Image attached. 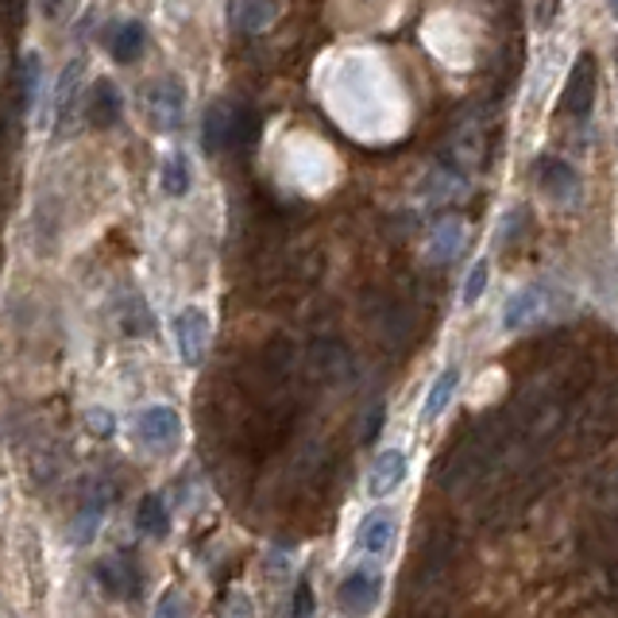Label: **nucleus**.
<instances>
[{"instance_id": "1", "label": "nucleus", "mask_w": 618, "mask_h": 618, "mask_svg": "<svg viewBox=\"0 0 618 618\" xmlns=\"http://www.w3.org/2000/svg\"><path fill=\"white\" fill-rule=\"evenodd\" d=\"M170 336H175V352L186 367H198L209 352V336H213V321L201 306H182L170 317Z\"/></svg>"}, {"instance_id": "2", "label": "nucleus", "mask_w": 618, "mask_h": 618, "mask_svg": "<svg viewBox=\"0 0 618 618\" xmlns=\"http://www.w3.org/2000/svg\"><path fill=\"white\" fill-rule=\"evenodd\" d=\"M379 599H383V576H379V568H371V565L352 568V573L336 584V607L348 618L375 615Z\"/></svg>"}, {"instance_id": "3", "label": "nucleus", "mask_w": 618, "mask_h": 618, "mask_svg": "<svg viewBox=\"0 0 618 618\" xmlns=\"http://www.w3.org/2000/svg\"><path fill=\"white\" fill-rule=\"evenodd\" d=\"M97 588L105 591L108 599H116V604H132V599H139V591H144V573H139V565L132 557H124V553H113V557L97 561Z\"/></svg>"}, {"instance_id": "4", "label": "nucleus", "mask_w": 618, "mask_h": 618, "mask_svg": "<svg viewBox=\"0 0 618 618\" xmlns=\"http://www.w3.org/2000/svg\"><path fill=\"white\" fill-rule=\"evenodd\" d=\"M136 437L144 449L151 452H170L178 441H182V418H178L175 406H147L136 418Z\"/></svg>"}, {"instance_id": "5", "label": "nucleus", "mask_w": 618, "mask_h": 618, "mask_svg": "<svg viewBox=\"0 0 618 618\" xmlns=\"http://www.w3.org/2000/svg\"><path fill=\"white\" fill-rule=\"evenodd\" d=\"M144 105H147V113H151L155 128L175 132L186 113V85L178 82V77H163V82H155L151 90L144 93Z\"/></svg>"}, {"instance_id": "6", "label": "nucleus", "mask_w": 618, "mask_h": 618, "mask_svg": "<svg viewBox=\"0 0 618 618\" xmlns=\"http://www.w3.org/2000/svg\"><path fill=\"white\" fill-rule=\"evenodd\" d=\"M561 105L576 121H584L591 113V105H596V59L591 54H580L573 62V70L565 77V90H561Z\"/></svg>"}, {"instance_id": "7", "label": "nucleus", "mask_w": 618, "mask_h": 618, "mask_svg": "<svg viewBox=\"0 0 618 618\" xmlns=\"http://www.w3.org/2000/svg\"><path fill=\"white\" fill-rule=\"evenodd\" d=\"M406 475H410V457H406L402 449H383L379 457L371 460V468H367V495L371 499L395 495L406 483Z\"/></svg>"}, {"instance_id": "8", "label": "nucleus", "mask_w": 618, "mask_h": 618, "mask_svg": "<svg viewBox=\"0 0 618 618\" xmlns=\"http://www.w3.org/2000/svg\"><path fill=\"white\" fill-rule=\"evenodd\" d=\"M398 542V519L390 511H367L356 526V549L367 557H387Z\"/></svg>"}, {"instance_id": "9", "label": "nucleus", "mask_w": 618, "mask_h": 618, "mask_svg": "<svg viewBox=\"0 0 618 618\" xmlns=\"http://www.w3.org/2000/svg\"><path fill=\"white\" fill-rule=\"evenodd\" d=\"M108 499H113V491H108L105 483H93V488L85 491L82 506H77L74 522H70V542L90 545L93 537H97L101 522H105V514H108Z\"/></svg>"}, {"instance_id": "10", "label": "nucleus", "mask_w": 618, "mask_h": 618, "mask_svg": "<svg viewBox=\"0 0 618 618\" xmlns=\"http://www.w3.org/2000/svg\"><path fill=\"white\" fill-rule=\"evenodd\" d=\"M545 306H549V294H545L542 283L522 286V291H514L511 302H506V310H503V328H506V333H519V328H530L534 321H542Z\"/></svg>"}, {"instance_id": "11", "label": "nucleus", "mask_w": 618, "mask_h": 618, "mask_svg": "<svg viewBox=\"0 0 618 618\" xmlns=\"http://www.w3.org/2000/svg\"><path fill=\"white\" fill-rule=\"evenodd\" d=\"M537 182H542V190L549 193L553 201H561V206H568V201L580 198V175H576L565 159H542L537 163Z\"/></svg>"}, {"instance_id": "12", "label": "nucleus", "mask_w": 618, "mask_h": 618, "mask_svg": "<svg viewBox=\"0 0 618 618\" xmlns=\"http://www.w3.org/2000/svg\"><path fill=\"white\" fill-rule=\"evenodd\" d=\"M121 113H124L121 90H116L108 77H101V82L85 93V116H90L93 128H113V124L121 121Z\"/></svg>"}, {"instance_id": "13", "label": "nucleus", "mask_w": 618, "mask_h": 618, "mask_svg": "<svg viewBox=\"0 0 618 618\" xmlns=\"http://www.w3.org/2000/svg\"><path fill=\"white\" fill-rule=\"evenodd\" d=\"M82 74H85V62L74 59L66 62V70L59 74V85H54V128H66L70 113H74V101H77V90H82Z\"/></svg>"}, {"instance_id": "14", "label": "nucleus", "mask_w": 618, "mask_h": 618, "mask_svg": "<svg viewBox=\"0 0 618 618\" xmlns=\"http://www.w3.org/2000/svg\"><path fill=\"white\" fill-rule=\"evenodd\" d=\"M457 387H460V367H444V371L429 383V395H426V402H421V421H426V426H433V421L449 410Z\"/></svg>"}, {"instance_id": "15", "label": "nucleus", "mask_w": 618, "mask_h": 618, "mask_svg": "<svg viewBox=\"0 0 618 618\" xmlns=\"http://www.w3.org/2000/svg\"><path fill=\"white\" fill-rule=\"evenodd\" d=\"M159 186H163V193H167L170 201L186 198V193H190V186H193L190 155H186V151H170L167 159H163V167H159Z\"/></svg>"}, {"instance_id": "16", "label": "nucleus", "mask_w": 618, "mask_h": 618, "mask_svg": "<svg viewBox=\"0 0 618 618\" xmlns=\"http://www.w3.org/2000/svg\"><path fill=\"white\" fill-rule=\"evenodd\" d=\"M144 43H147V28L139 20H124L116 23V31L108 35V51H113L116 62H136L139 54H144Z\"/></svg>"}, {"instance_id": "17", "label": "nucleus", "mask_w": 618, "mask_h": 618, "mask_svg": "<svg viewBox=\"0 0 618 618\" xmlns=\"http://www.w3.org/2000/svg\"><path fill=\"white\" fill-rule=\"evenodd\" d=\"M136 530L151 542H163L170 534V511L159 495H144L136 506Z\"/></svg>"}, {"instance_id": "18", "label": "nucleus", "mask_w": 618, "mask_h": 618, "mask_svg": "<svg viewBox=\"0 0 618 618\" xmlns=\"http://www.w3.org/2000/svg\"><path fill=\"white\" fill-rule=\"evenodd\" d=\"M460 248H464V224L444 221V224H437L433 240H429V260L449 263V260H457V255H460Z\"/></svg>"}, {"instance_id": "19", "label": "nucleus", "mask_w": 618, "mask_h": 618, "mask_svg": "<svg viewBox=\"0 0 618 618\" xmlns=\"http://www.w3.org/2000/svg\"><path fill=\"white\" fill-rule=\"evenodd\" d=\"M275 12L279 8L271 4V0H237V4H232V20L244 31H263L275 20Z\"/></svg>"}, {"instance_id": "20", "label": "nucleus", "mask_w": 618, "mask_h": 618, "mask_svg": "<svg viewBox=\"0 0 618 618\" xmlns=\"http://www.w3.org/2000/svg\"><path fill=\"white\" fill-rule=\"evenodd\" d=\"M201 139H206V151H224L229 147V105H213L201 124Z\"/></svg>"}, {"instance_id": "21", "label": "nucleus", "mask_w": 618, "mask_h": 618, "mask_svg": "<svg viewBox=\"0 0 618 618\" xmlns=\"http://www.w3.org/2000/svg\"><path fill=\"white\" fill-rule=\"evenodd\" d=\"M488 279H491V263L488 260H475L472 263V271H468V279H464V306H475V302L483 298V291H488Z\"/></svg>"}, {"instance_id": "22", "label": "nucleus", "mask_w": 618, "mask_h": 618, "mask_svg": "<svg viewBox=\"0 0 618 618\" xmlns=\"http://www.w3.org/2000/svg\"><path fill=\"white\" fill-rule=\"evenodd\" d=\"M39 74H43V66H39V54L23 51V113H31V105H35Z\"/></svg>"}, {"instance_id": "23", "label": "nucleus", "mask_w": 618, "mask_h": 618, "mask_svg": "<svg viewBox=\"0 0 618 618\" xmlns=\"http://www.w3.org/2000/svg\"><path fill=\"white\" fill-rule=\"evenodd\" d=\"M151 618H193V607H190V599H186V591L170 588L167 596L155 604V615Z\"/></svg>"}, {"instance_id": "24", "label": "nucleus", "mask_w": 618, "mask_h": 618, "mask_svg": "<svg viewBox=\"0 0 618 618\" xmlns=\"http://www.w3.org/2000/svg\"><path fill=\"white\" fill-rule=\"evenodd\" d=\"M221 618H255V599L244 588H232L221 604Z\"/></svg>"}, {"instance_id": "25", "label": "nucleus", "mask_w": 618, "mask_h": 618, "mask_svg": "<svg viewBox=\"0 0 618 618\" xmlns=\"http://www.w3.org/2000/svg\"><path fill=\"white\" fill-rule=\"evenodd\" d=\"M317 611V599H313V584L302 580L298 588H294V604H291V618H313Z\"/></svg>"}, {"instance_id": "26", "label": "nucleus", "mask_w": 618, "mask_h": 618, "mask_svg": "<svg viewBox=\"0 0 618 618\" xmlns=\"http://www.w3.org/2000/svg\"><path fill=\"white\" fill-rule=\"evenodd\" d=\"M85 421H90V429H93L97 437H108V433H113V418H108L105 410H90V413H85Z\"/></svg>"}, {"instance_id": "27", "label": "nucleus", "mask_w": 618, "mask_h": 618, "mask_svg": "<svg viewBox=\"0 0 618 618\" xmlns=\"http://www.w3.org/2000/svg\"><path fill=\"white\" fill-rule=\"evenodd\" d=\"M39 12H43L46 20H59V15L66 12V0H39Z\"/></svg>"}, {"instance_id": "28", "label": "nucleus", "mask_w": 618, "mask_h": 618, "mask_svg": "<svg viewBox=\"0 0 618 618\" xmlns=\"http://www.w3.org/2000/svg\"><path fill=\"white\" fill-rule=\"evenodd\" d=\"M607 580H611V591H615V596H618V565H611V568H607Z\"/></svg>"}]
</instances>
